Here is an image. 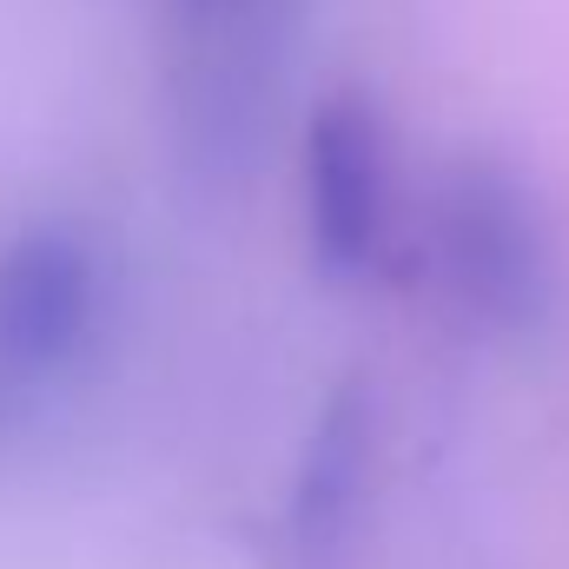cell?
I'll return each instance as SVG.
<instances>
[{
	"label": "cell",
	"mask_w": 569,
	"mask_h": 569,
	"mask_svg": "<svg viewBox=\"0 0 569 569\" xmlns=\"http://www.w3.org/2000/svg\"><path fill=\"white\" fill-rule=\"evenodd\" d=\"M120 331V259L93 219L33 212L0 232V430L80 391Z\"/></svg>",
	"instance_id": "2"
},
{
	"label": "cell",
	"mask_w": 569,
	"mask_h": 569,
	"mask_svg": "<svg viewBox=\"0 0 569 569\" xmlns=\"http://www.w3.org/2000/svg\"><path fill=\"white\" fill-rule=\"evenodd\" d=\"M305 0H152L172 140L199 166H246L279 100Z\"/></svg>",
	"instance_id": "4"
},
{
	"label": "cell",
	"mask_w": 569,
	"mask_h": 569,
	"mask_svg": "<svg viewBox=\"0 0 569 569\" xmlns=\"http://www.w3.org/2000/svg\"><path fill=\"white\" fill-rule=\"evenodd\" d=\"M371 483H378V398L365 378H345L325 391L284 483L279 537L291 569H331L358 543Z\"/></svg>",
	"instance_id": "5"
},
{
	"label": "cell",
	"mask_w": 569,
	"mask_h": 569,
	"mask_svg": "<svg viewBox=\"0 0 569 569\" xmlns=\"http://www.w3.org/2000/svg\"><path fill=\"white\" fill-rule=\"evenodd\" d=\"M298 232L311 272L338 291L405 279L418 192L398 159V120L365 87H331L298 120Z\"/></svg>",
	"instance_id": "3"
},
{
	"label": "cell",
	"mask_w": 569,
	"mask_h": 569,
	"mask_svg": "<svg viewBox=\"0 0 569 569\" xmlns=\"http://www.w3.org/2000/svg\"><path fill=\"white\" fill-rule=\"evenodd\" d=\"M411 284L477 338L530 345L563 318L569 266L543 186L503 152H457L418 192Z\"/></svg>",
	"instance_id": "1"
}]
</instances>
